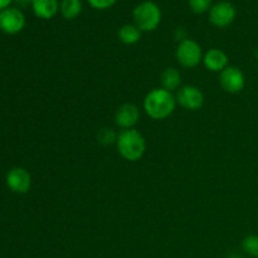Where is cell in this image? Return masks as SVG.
Wrapping results in <instances>:
<instances>
[{"instance_id": "obj_15", "label": "cell", "mask_w": 258, "mask_h": 258, "mask_svg": "<svg viewBox=\"0 0 258 258\" xmlns=\"http://www.w3.org/2000/svg\"><path fill=\"white\" fill-rule=\"evenodd\" d=\"M60 14L66 19H75L82 12V2L81 0H62L59 4Z\"/></svg>"}, {"instance_id": "obj_21", "label": "cell", "mask_w": 258, "mask_h": 258, "mask_svg": "<svg viewBox=\"0 0 258 258\" xmlns=\"http://www.w3.org/2000/svg\"><path fill=\"white\" fill-rule=\"evenodd\" d=\"M13 0H0V12L4 9H7V8H9L10 3H12Z\"/></svg>"}, {"instance_id": "obj_1", "label": "cell", "mask_w": 258, "mask_h": 258, "mask_svg": "<svg viewBox=\"0 0 258 258\" xmlns=\"http://www.w3.org/2000/svg\"><path fill=\"white\" fill-rule=\"evenodd\" d=\"M175 107V96L164 88H154L144 98V110L153 120H165L174 112Z\"/></svg>"}, {"instance_id": "obj_19", "label": "cell", "mask_w": 258, "mask_h": 258, "mask_svg": "<svg viewBox=\"0 0 258 258\" xmlns=\"http://www.w3.org/2000/svg\"><path fill=\"white\" fill-rule=\"evenodd\" d=\"M116 2H117V0H88L91 7L98 10L108 9V8L112 7Z\"/></svg>"}, {"instance_id": "obj_14", "label": "cell", "mask_w": 258, "mask_h": 258, "mask_svg": "<svg viewBox=\"0 0 258 258\" xmlns=\"http://www.w3.org/2000/svg\"><path fill=\"white\" fill-rule=\"evenodd\" d=\"M118 39L123 44H136L141 39V30L135 24H125L118 29Z\"/></svg>"}, {"instance_id": "obj_8", "label": "cell", "mask_w": 258, "mask_h": 258, "mask_svg": "<svg viewBox=\"0 0 258 258\" xmlns=\"http://www.w3.org/2000/svg\"><path fill=\"white\" fill-rule=\"evenodd\" d=\"M236 14V8L231 3H217L209 10V22L217 28H226L234 22Z\"/></svg>"}, {"instance_id": "obj_7", "label": "cell", "mask_w": 258, "mask_h": 258, "mask_svg": "<svg viewBox=\"0 0 258 258\" xmlns=\"http://www.w3.org/2000/svg\"><path fill=\"white\" fill-rule=\"evenodd\" d=\"M219 83L226 92L234 95L243 90L246 85V78L238 67L228 66L226 70L219 73Z\"/></svg>"}, {"instance_id": "obj_4", "label": "cell", "mask_w": 258, "mask_h": 258, "mask_svg": "<svg viewBox=\"0 0 258 258\" xmlns=\"http://www.w3.org/2000/svg\"><path fill=\"white\" fill-rule=\"evenodd\" d=\"M176 60L184 68H194L203 62L202 47L193 39H184L179 43L175 53Z\"/></svg>"}, {"instance_id": "obj_20", "label": "cell", "mask_w": 258, "mask_h": 258, "mask_svg": "<svg viewBox=\"0 0 258 258\" xmlns=\"http://www.w3.org/2000/svg\"><path fill=\"white\" fill-rule=\"evenodd\" d=\"M15 4L19 8H27L28 5H32V0H14Z\"/></svg>"}, {"instance_id": "obj_11", "label": "cell", "mask_w": 258, "mask_h": 258, "mask_svg": "<svg viewBox=\"0 0 258 258\" xmlns=\"http://www.w3.org/2000/svg\"><path fill=\"white\" fill-rule=\"evenodd\" d=\"M203 64L211 72H219L228 67V55L218 48H212L203 55Z\"/></svg>"}, {"instance_id": "obj_9", "label": "cell", "mask_w": 258, "mask_h": 258, "mask_svg": "<svg viewBox=\"0 0 258 258\" xmlns=\"http://www.w3.org/2000/svg\"><path fill=\"white\" fill-rule=\"evenodd\" d=\"M7 185L13 193L25 194L32 186V176L24 168H13L7 174Z\"/></svg>"}, {"instance_id": "obj_2", "label": "cell", "mask_w": 258, "mask_h": 258, "mask_svg": "<svg viewBox=\"0 0 258 258\" xmlns=\"http://www.w3.org/2000/svg\"><path fill=\"white\" fill-rule=\"evenodd\" d=\"M116 148L125 160L135 163L144 156L146 151L145 138L135 128L122 130L117 135Z\"/></svg>"}, {"instance_id": "obj_12", "label": "cell", "mask_w": 258, "mask_h": 258, "mask_svg": "<svg viewBox=\"0 0 258 258\" xmlns=\"http://www.w3.org/2000/svg\"><path fill=\"white\" fill-rule=\"evenodd\" d=\"M34 14L40 19H52L59 10L58 0H32Z\"/></svg>"}, {"instance_id": "obj_16", "label": "cell", "mask_w": 258, "mask_h": 258, "mask_svg": "<svg viewBox=\"0 0 258 258\" xmlns=\"http://www.w3.org/2000/svg\"><path fill=\"white\" fill-rule=\"evenodd\" d=\"M242 249L248 256L258 258V236L251 234V236H247L246 238H243V241H242Z\"/></svg>"}, {"instance_id": "obj_5", "label": "cell", "mask_w": 258, "mask_h": 258, "mask_svg": "<svg viewBox=\"0 0 258 258\" xmlns=\"http://www.w3.org/2000/svg\"><path fill=\"white\" fill-rule=\"evenodd\" d=\"M175 98L176 103L188 111H198L204 105V95L197 86H183L178 90Z\"/></svg>"}, {"instance_id": "obj_17", "label": "cell", "mask_w": 258, "mask_h": 258, "mask_svg": "<svg viewBox=\"0 0 258 258\" xmlns=\"http://www.w3.org/2000/svg\"><path fill=\"white\" fill-rule=\"evenodd\" d=\"M117 135L115 131H112L111 128H102V130L98 133V143L102 144V145H111V144H116L117 141Z\"/></svg>"}, {"instance_id": "obj_6", "label": "cell", "mask_w": 258, "mask_h": 258, "mask_svg": "<svg viewBox=\"0 0 258 258\" xmlns=\"http://www.w3.org/2000/svg\"><path fill=\"white\" fill-rule=\"evenodd\" d=\"M25 27V17L19 8H7L0 12V29L7 34H17Z\"/></svg>"}, {"instance_id": "obj_13", "label": "cell", "mask_w": 258, "mask_h": 258, "mask_svg": "<svg viewBox=\"0 0 258 258\" xmlns=\"http://www.w3.org/2000/svg\"><path fill=\"white\" fill-rule=\"evenodd\" d=\"M160 83L161 88L169 91V92H173L180 88L181 85V75L176 68H166L164 70V72L160 76Z\"/></svg>"}, {"instance_id": "obj_10", "label": "cell", "mask_w": 258, "mask_h": 258, "mask_svg": "<svg viewBox=\"0 0 258 258\" xmlns=\"http://www.w3.org/2000/svg\"><path fill=\"white\" fill-rule=\"evenodd\" d=\"M140 120V111L134 103H125L120 106L115 113V122L118 127L123 130L134 128V126Z\"/></svg>"}, {"instance_id": "obj_3", "label": "cell", "mask_w": 258, "mask_h": 258, "mask_svg": "<svg viewBox=\"0 0 258 258\" xmlns=\"http://www.w3.org/2000/svg\"><path fill=\"white\" fill-rule=\"evenodd\" d=\"M133 17L141 32H153L161 22V10L155 3L144 2L134 9Z\"/></svg>"}, {"instance_id": "obj_18", "label": "cell", "mask_w": 258, "mask_h": 258, "mask_svg": "<svg viewBox=\"0 0 258 258\" xmlns=\"http://www.w3.org/2000/svg\"><path fill=\"white\" fill-rule=\"evenodd\" d=\"M212 0H189V7L197 14H203L211 9Z\"/></svg>"}]
</instances>
